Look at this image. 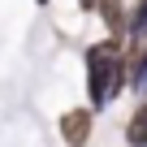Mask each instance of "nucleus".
I'll return each mask as SVG.
<instances>
[{
	"label": "nucleus",
	"instance_id": "1",
	"mask_svg": "<svg viewBox=\"0 0 147 147\" xmlns=\"http://www.w3.org/2000/svg\"><path fill=\"white\" fill-rule=\"evenodd\" d=\"M130 82L125 61H121V39L108 35L104 43L87 48V91H91V108H104L121 87Z\"/></svg>",
	"mask_w": 147,
	"mask_h": 147
},
{
	"label": "nucleus",
	"instance_id": "2",
	"mask_svg": "<svg viewBox=\"0 0 147 147\" xmlns=\"http://www.w3.org/2000/svg\"><path fill=\"white\" fill-rule=\"evenodd\" d=\"M91 125H95L91 108H69V113H61V138L69 147H87L91 143Z\"/></svg>",
	"mask_w": 147,
	"mask_h": 147
},
{
	"label": "nucleus",
	"instance_id": "3",
	"mask_svg": "<svg viewBox=\"0 0 147 147\" xmlns=\"http://www.w3.org/2000/svg\"><path fill=\"white\" fill-rule=\"evenodd\" d=\"M125 143L130 147H147V100L134 108V117L125 121Z\"/></svg>",
	"mask_w": 147,
	"mask_h": 147
},
{
	"label": "nucleus",
	"instance_id": "6",
	"mask_svg": "<svg viewBox=\"0 0 147 147\" xmlns=\"http://www.w3.org/2000/svg\"><path fill=\"white\" fill-rule=\"evenodd\" d=\"M143 26H147V0H138V13L130 18V30L134 35H143Z\"/></svg>",
	"mask_w": 147,
	"mask_h": 147
},
{
	"label": "nucleus",
	"instance_id": "8",
	"mask_svg": "<svg viewBox=\"0 0 147 147\" xmlns=\"http://www.w3.org/2000/svg\"><path fill=\"white\" fill-rule=\"evenodd\" d=\"M39 5H48V0H39Z\"/></svg>",
	"mask_w": 147,
	"mask_h": 147
},
{
	"label": "nucleus",
	"instance_id": "4",
	"mask_svg": "<svg viewBox=\"0 0 147 147\" xmlns=\"http://www.w3.org/2000/svg\"><path fill=\"white\" fill-rule=\"evenodd\" d=\"M100 13H104V26H108V30L121 39V30L130 26V22H125V9L117 5V0H100Z\"/></svg>",
	"mask_w": 147,
	"mask_h": 147
},
{
	"label": "nucleus",
	"instance_id": "5",
	"mask_svg": "<svg viewBox=\"0 0 147 147\" xmlns=\"http://www.w3.org/2000/svg\"><path fill=\"white\" fill-rule=\"evenodd\" d=\"M130 82H134L138 91L147 87V48H143V52H138V56L130 61Z\"/></svg>",
	"mask_w": 147,
	"mask_h": 147
},
{
	"label": "nucleus",
	"instance_id": "7",
	"mask_svg": "<svg viewBox=\"0 0 147 147\" xmlns=\"http://www.w3.org/2000/svg\"><path fill=\"white\" fill-rule=\"evenodd\" d=\"M78 5H82V9H100V0H78Z\"/></svg>",
	"mask_w": 147,
	"mask_h": 147
}]
</instances>
